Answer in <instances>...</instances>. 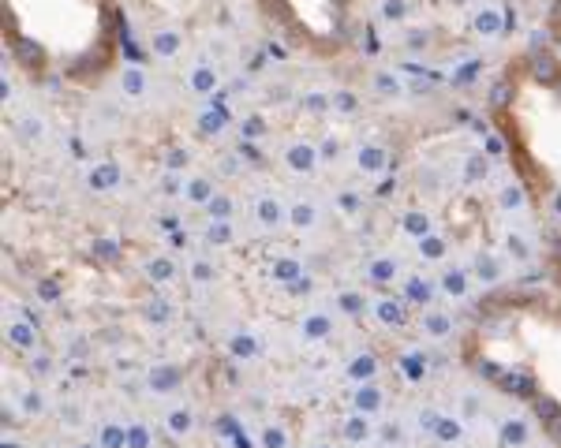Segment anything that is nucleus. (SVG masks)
<instances>
[{
    "mask_svg": "<svg viewBox=\"0 0 561 448\" xmlns=\"http://www.w3.org/2000/svg\"><path fill=\"white\" fill-rule=\"evenodd\" d=\"M483 176H487V157H471L468 161V180H483Z\"/></svg>",
    "mask_w": 561,
    "mask_h": 448,
    "instance_id": "48",
    "label": "nucleus"
},
{
    "mask_svg": "<svg viewBox=\"0 0 561 448\" xmlns=\"http://www.w3.org/2000/svg\"><path fill=\"white\" fill-rule=\"evenodd\" d=\"M299 277H304V269H299L296 258H277V261H274V280L292 284V280H299Z\"/></svg>",
    "mask_w": 561,
    "mask_h": 448,
    "instance_id": "26",
    "label": "nucleus"
},
{
    "mask_svg": "<svg viewBox=\"0 0 561 448\" xmlns=\"http://www.w3.org/2000/svg\"><path fill=\"white\" fill-rule=\"evenodd\" d=\"M532 68H535V79H539V82H554V79H558V60L550 57V52H535Z\"/></svg>",
    "mask_w": 561,
    "mask_h": 448,
    "instance_id": "23",
    "label": "nucleus"
},
{
    "mask_svg": "<svg viewBox=\"0 0 561 448\" xmlns=\"http://www.w3.org/2000/svg\"><path fill=\"white\" fill-rule=\"evenodd\" d=\"M187 161H191V157H187V150H172V154L165 157V165H169V172H180L183 165H187Z\"/></svg>",
    "mask_w": 561,
    "mask_h": 448,
    "instance_id": "50",
    "label": "nucleus"
},
{
    "mask_svg": "<svg viewBox=\"0 0 561 448\" xmlns=\"http://www.w3.org/2000/svg\"><path fill=\"white\" fill-rule=\"evenodd\" d=\"M382 433H385V441H397V437H401V426H397V422H393V426H385V430H382Z\"/></svg>",
    "mask_w": 561,
    "mask_h": 448,
    "instance_id": "61",
    "label": "nucleus"
},
{
    "mask_svg": "<svg viewBox=\"0 0 561 448\" xmlns=\"http://www.w3.org/2000/svg\"><path fill=\"white\" fill-rule=\"evenodd\" d=\"M213 194H218V191H213V183L206 176H191L187 183H183V198L195 202V205H210Z\"/></svg>",
    "mask_w": 561,
    "mask_h": 448,
    "instance_id": "12",
    "label": "nucleus"
},
{
    "mask_svg": "<svg viewBox=\"0 0 561 448\" xmlns=\"http://www.w3.org/2000/svg\"><path fill=\"white\" fill-rule=\"evenodd\" d=\"M378 407H382V389L363 385L360 392H355V411H360V414H371V411H378Z\"/></svg>",
    "mask_w": 561,
    "mask_h": 448,
    "instance_id": "19",
    "label": "nucleus"
},
{
    "mask_svg": "<svg viewBox=\"0 0 561 448\" xmlns=\"http://www.w3.org/2000/svg\"><path fill=\"white\" fill-rule=\"evenodd\" d=\"M441 291L453 295V299L468 295V273H464V269H446V273H441Z\"/></svg>",
    "mask_w": 561,
    "mask_h": 448,
    "instance_id": "16",
    "label": "nucleus"
},
{
    "mask_svg": "<svg viewBox=\"0 0 561 448\" xmlns=\"http://www.w3.org/2000/svg\"><path fill=\"white\" fill-rule=\"evenodd\" d=\"M374 90L382 97H397L401 94V79H397L393 71H374Z\"/></svg>",
    "mask_w": 561,
    "mask_h": 448,
    "instance_id": "35",
    "label": "nucleus"
},
{
    "mask_svg": "<svg viewBox=\"0 0 561 448\" xmlns=\"http://www.w3.org/2000/svg\"><path fill=\"white\" fill-rule=\"evenodd\" d=\"M146 445H150L146 426H132V430H127V448H146Z\"/></svg>",
    "mask_w": 561,
    "mask_h": 448,
    "instance_id": "45",
    "label": "nucleus"
},
{
    "mask_svg": "<svg viewBox=\"0 0 561 448\" xmlns=\"http://www.w3.org/2000/svg\"><path fill=\"white\" fill-rule=\"evenodd\" d=\"M374 310H378V321H385V325H401L404 321V310H401V303H397V299H378V303H374Z\"/></svg>",
    "mask_w": 561,
    "mask_h": 448,
    "instance_id": "28",
    "label": "nucleus"
},
{
    "mask_svg": "<svg viewBox=\"0 0 561 448\" xmlns=\"http://www.w3.org/2000/svg\"><path fill=\"white\" fill-rule=\"evenodd\" d=\"M404 295H408L412 303H430V299H434V280L408 277V280H404Z\"/></svg>",
    "mask_w": 561,
    "mask_h": 448,
    "instance_id": "15",
    "label": "nucleus"
},
{
    "mask_svg": "<svg viewBox=\"0 0 561 448\" xmlns=\"http://www.w3.org/2000/svg\"><path fill=\"white\" fill-rule=\"evenodd\" d=\"M401 224H404V232H408V236H416V239L430 236V217H427V213H419V210H408V213L401 217Z\"/></svg>",
    "mask_w": 561,
    "mask_h": 448,
    "instance_id": "18",
    "label": "nucleus"
},
{
    "mask_svg": "<svg viewBox=\"0 0 561 448\" xmlns=\"http://www.w3.org/2000/svg\"><path fill=\"white\" fill-rule=\"evenodd\" d=\"M408 12H412L408 0H382V4H378V15L385 19V23H404Z\"/></svg>",
    "mask_w": 561,
    "mask_h": 448,
    "instance_id": "21",
    "label": "nucleus"
},
{
    "mask_svg": "<svg viewBox=\"0 0 561 448\" xmlns=\"http://www.w3.org/2000/svg\"><path fill=\"white\" fill-rule=\"evenodd\" d=\"M322 448H326V445H322Z\"/></svg>",
    "mask_w": 561,
    "mask_h": 448,
    "instance_id": "64",
    "label": "nucleus"
},
{
    "mask_svg": "<svg viewBox=\"0 0 561 448\" xmlns=\"http://www.w3.org/2000/svg\"><path fill=\"white\" fill-rule=\"evenodd\" d=\"M8 344L19 347V352H30V347L38 344L34 321H12V325H8Z\"/></svg>",
    "mask_w": 561,
    "mask_h": 448,
    "instance_id": "10",
    "label": "nucleus"
},
{
    "mask_svg": "<svg viewBox=\"0 0 561 448\" xmlns=\"http://www.w3.org/2000/svg\"><path fill=\"white\" fill-rule=\"evenodd\" d=\"M329 97H333V108H337V113H344V116H352L355 108H360V97H355L352 90H333Z\"/></svg>",
    "mask_w": 561,
    "mask_h": 448,
    "instance_id": "39",
    "label": "nucleus"
},
{
    "mask_svg": "<svg viewBox=\"0 0 561 448\" xmlns=\"http://www.w3.org/2000/svg\"><path fill=\"white\" fill-rule=\"evenodd\" d=\"M337 202H341V210H344V213H360V205H363V198H360L355 191H344Z\"/></svg>",
    "mask_w": 561,
    "mask_h": 448,
    "instance_id": "47",
    "label": "nucleus"
},
{
    "mask_svg": "<svg viewBox=\"0 0 561 448\" xmlns=\"http://www.w3.org/2000/svg\"><path fill=\"white\" fill-rule=\"evenodd\" d=\"M337 307H341V314H348V318H360V314H363V295L360 291H341L337 295Z\"/></svg>",
    "mask_w": 561,
    "mask_h": 448,
    "instance_id": "37",
    "label": "nucleus"
},
{
    "mask_svg": "<svg viewBox=\"0 0 561 448\" xmlns=\"http://www.w3.org/2000/svg\"><path fill=\"white\" fill-rule=\"evenodd\" d=\"M288 291H292V295H311V280H307V277H299V280L288 284Z\"/></svg>",
    "mask_w": 561,
    "mask_h": 448,
    "instance_id": "56",
    "label": "nucleus"
},
{
    "mask_svg": "<svg viewBox=\"0 0 561 448\" xmlns=\"http://www.w3.org/2000/svg\"><path fill=\"white\" fill-rule=\"evenodd\" d=\"M240 172V165H236V157L229 154V157H221V176H236Z\"/></svg>",
    "mask_w": 561,
    "mask_h": 448,
    "instance_id": "57",
    "label": "nucleus"
},
{
    "mask_svg": "<svg viewBox=\"0 0 561 448\" xmlns=\"http://www.w3.org/2000/svg\"><path fill=\"white\" fill-rule=\"evenodd\" d=\"M397 273H401V266H397L393 254H378V258H371V266H367V277H371V284H390Z\"/></svg>",
    "mask_w": 561,
    "mask_h": 448,
    "instance_id": "9",
    "label": "nucleus"
},
{
    "mask_svg": "<svg viewBox=\"0 0 561 448\" xmlns=\"http://www.w3.org/2000/svg\"><path fill=\"white\" fill-rule=\"evenodd\" d=\"M427 41H430V34H427V30H412V34H408V45H412V49H423Z\"/></svg>",
    "mask_w": 561,
    "mask_h": 448,
    "instance_id": "54",
    "label": "nucleus"
},
{
    "mask_svg": "<svg viewBox=\"0 0 561 448\" xmlns=\"http://www.w3.org/2000/svg\"><path fill=\"white\" fill-rule=\"evenodd\" d=\"M232 210H236V202L229 198V194H213L210 205H206V213L213 217V221H232Z\"/></svg>",
    "mask_w": 561,
    "mask_h": 448,
    "instance_id": "31",
    "label": "nucleus"
},
{
    "mask_svg": "<svg viewBox=\"0 0 561 448\" xmlns=\"http://www.w3.org/2000/svg\"><path fill=\"white\" fill-rule=\"evenodd\" d=\"M344 437H348V441H367V437H371V426H367L363 414H355V419L344 422Z\"/></svg>",
    "mask_w": 561,
    "mask_h": 448,
    "instance_id": "40",
    "label": "nucleus"
},
{
    "mask_svg": "<svg viewBox=\"0 0 561 448\" xmlns=\"http://www.w3.org/2000/svg\"><path fill=\"white\" fill-rule=\"evenodd\" d=\"M266 131H269L266 116H243V120H240V135H243L247 142H255V138H266Z\"/></svg>",
    "mask_w": 561,
    "mask_h": 448,
    "instance_id": "30",
    "label": "nucleus"
},
{
    "mask_svg": "<svg viewBox=\"0 0 561 448\" xmlns=\"http://www.w3.org/2000/svg\"><path fill=\"white\" fill-rule=\"evenodd\" d=\"M161 228H165V232H176L180 221H176V217H161Z\"/></svg>",
    "mask_w": 561,
    "mask_h": 448,
    "instance_id": "60",
    "label": "nucleus"
},
{
    "mask_svg": "<svg viewBox=\"0 0 561 448\" xmlns=\"http://www.w3.org/2000/svg\"><path fill=\"white\" fill-rule=\"evenodd\" d=\"M476 273H479L483 284H494V280H502V261L494 254H479L476 258Z\"/></svg>",
    "mask_w": 561,
    "mask_h": 448,
    "instance_id": "24",
    "label": "nucleus"
},
{
    "mask_svg": "<svg viewBox=\"0 0 561 448\" xmlns=\"http://www.w3.org/2000/svg\"><path fill=\"white\" fill-rule=\"evenodd\" d=\"M206 239H210V243H218V247L232 243V239H236V232H232V221H210V228H206Z\"/></svg>",
    "mask_w": 561,
    "mask_h": 448,
    "instance_id": "34",
    "label": "nucleus"
},
{
    "mask_svg": "<svg viewBox=\"0 0 561 448\" xmlns=\"http://www.w3.org/2000/svg\"><path fill=\"white\" fill-rule=\"evenodd\" d=\"M183 49V34L180 30H172V27H165V30H154V38H150V52L154 57H176V52Z\"/></svg>",
    "mask_w": 561,
    "mask_h": 448,
    "instance_id": "5",
    "label": "nucleus"
},
{
    "mask_svg": "<svg viewBox=\"0 0 561 448\" xmlns=\"http://www.w3.org/2000/svg\"><path fill=\"white\" fill-rule=\"evenodd\" d=\"M101 445L105 448H124L127 445V430H120V426H105V430H101Z\"/></svg>",
    "mask_w": 561,
    "mask_h": 448,
    "instance_id": "43",
    "label": "nucleus"
},
{
    "mask_svg": "<svg viewBox=\"0 0 561 448\" xmlns=\"http://www.w3.org/2000/svg\"><path fill=\"white\" fill-rule=\"evenodd\" d=\"M19 57H23V64H41V49H38V41L23 38V41H19Z\"/></svg>",
    "mask_w": 561,
    "mask_h": 448,
    "instance_id": "44",
    "label": "nucleus"
},
{
    "mask_svg": "<svg viewBox=\"0 0 561 448\" xmlns=\"http://www.w3.org/2000/svg\"><path fill=\"white\" fill-rule=\"evenodd\" d=\"M505 247H509L513 258H532V247H527V239H524L520 232H509V236H505Z\"/></svg>",
    "mask_w": 561,
    "mask_h": 448,
    "instance_id": "41",
    "label": "nucleus"
},
{
    "mask_svg": "<svg viewBox=\"0 0 561 448\" xmlns=\"http://www.w3.org/2000/svg\"><path fill=\"white\" fill-rule=\"evenodd\" d=\"M304 113H311V116H318V113H326V108H333V97L329 94H322V90H311V94H304Z\"/></svg>",
    "mask_w": 561,
    "mask_h": 448,
    "instance_id": "33",
    "label": "nucleus"
},
{
    "mask_svg": "<svg viewBox=\"0 0 561 448\" xmlns=\"http://www.w3.org/2000/svg\"><path fill=\"white\" fill-rule=\"evenodd\" d=\"M191 426H195V419H191L187 407H172L169 411V433L183 437V433H191Z\"/></svg>",
    "mask_w": 561,
    "mask_h": 448,
    "instance_id": "29",
    "label": "nucleus"
},
{
    "mask_svg": "<svg viewBox=\"0 0 561 448\" xmlns=\"http://www.w3.org/2000/svg\"><path fill=\"white\" fill-rule=\"evenodd\" d=\"M187 86H191L195 94L210 97V94L221 86V79H218V71H213L210 64H199V68H191V75H187Z\"/></svg>",
    "mask_w": 561,
    "mask_h": 448,
    "instance_id": "7",
    "label": "nucleus"
},
{
    "mask_svg": "<svg viewBox=\"0 0 561 448\" xmlns=\"http://www.w3.org/2000/svg\"><path fill=\"white\" fill-rule=\"evenodd\" d=\"M120 90H124L127 97H143V94H146V71H143V68H124Z\"/></svg>",
    "mask_w": 561,
    "mask_h": 448,
    "instance_id": "17",
    "label": "nucleus"
},
{
    "mask_svg": "<svg viewBox=\"0 0 561 448\" xmlns=\"http://www.w3.org/2000/svg\"><path fill=\"white\" fill-rule=\"evenodd\" d=\"M355 165H360V172L378 176V172L390 168V154H385V146H378V142H367V146H360V154H355Z\"/></svg>",
    "mask_w": 561,
    "mask_h": 448,
    "instance_id": "3",
    "label": "nucleus"
},
{
    "mask_svg": "<svg viewBox=\"0 0 561 448\" xmlns=\"http://www.w3.org/2000/svg\"><path fill=\"white\" fill-rule=\"evenodd\" d=\"M318 157H326V161L337 157V138H326V142H322V146H318Z\"/></svg>",
    "mask_w": 561,
    "mask_h": 448,
    "instance_id": "53",
    "label": "nucleus"
},
{
    "mask_svg": "<svg viewBox=\"0 0 561 448\" xmlns=\"http://www.w3.org/2000/svg\"><path fill=\"white\" fill-rule=\"evenodd\" d=\"M490 101H494V105H498V108H502L505 101H509V86H505V82H502V86H494V94H490Z\"/></svg>",
    "mask_w": 561,
    "mask_h": 448,
    "instance_id": "55",
    "label": "nucleus"
},
{
    "mask_svg": "<svg viewBox=\"0 0 561 448\" xmlns=\"http://www.w3.org/2000/svg\"><path fill=\"white\" fill-rule=\"evenodd\" d=\"M34 370H38V374H49V370H52V359H49V355H34Z\"/></svg>",
    "mask_w": 561,
    "mask_h": 448,
    "instance_id": "58",
    "label": "nucleus"
},
{
    "mask_svg": "<svg viewBox=\"0 0 561 448\" xmlns=\"http://www.w3.org/2000/svg\"><path fill=\"white\" fill-rule=\"evenodd\" d=\"M262 445H266V448H285V433H280V430H274V426H269V430L262 433Z\"/></svg>",
    "mask_w": 561,
    "mask_h": 448,
    "instance_id": "52",
    "label": "nucleus"
},
{
    "mask_svg": "<svg viewBox=\"0 0 561 448\" xmlns=\"http://www.w3.org/2000/svg\"><path fill=\"white\" fill-rule=\"evenodd\" d=\"M120 180H124V172H120V165H113V161L94 165V172H90V187L94 191H113Z\"/></svg>",
    "mask_w": 561,
    "mask_h": 448,
    "instance_id": "11",
    "label": "nucleus"
},
{
    "mask_svg": "<svg viewBox=\"0 0 561 448\" xmlns=\"http://www.w3.org/2000/svg\"><path fill=\"white\" fill-rule=\"evenodd\" d=\"M191 280H195V284H210L213 280V261H206V258L191 261Z\"/></svg>",
    "mask_w": 561,
    "mask_h": 448,
    "instance_id": "42",
    "label": "nucleus"
},
{
    "mask_svg": "<svg viewBox=\"0 0 561 448\" xmlns=\"http://www.w3.org/2000/svg\"><path fill=\"white\" fill-rule=\"evenodd\" d=\"M146 277L154 284H165V280L176 277V266H172L169 258H154V261H146Z\"/></svg>",
    "mask_w": 561,
    "mask_h": 448,
    "instance_id": "27",
    "label": "nucleus"
},
{
    "mask_svg": "<svg viewBox=\"0 0 561 448\" xmlns=\"http://www.w3.org/2000/svg\"><path fill=\"white\" fill-rule=\"evenodd\" d=\"M318 161H322V157H318V146H315V142H292V146L285 150V165L292 168V172H304V176L318 168Z\"/></svg>",
    "mask_w": 561,
    "mask_h": 448,
    "instance_id": "1",
    "label": "nucleus"
},
{
    "mask_svg": "<svg viewBox=\"0 0 561 448\" xmlns=\"http://www.w3.org/2000/svg\"><path fill=\"white\" fill-rule=\"evenodd\" d=\"M79 448H94V445H79Z\"/></svg>",
    "mask_w": 561,
    "mask_h": 448,
    "instance_id": "63",
    "label": "nucleus"
},
{
    "mask_svg": "<svg viewBox=\"0 0 561 448\" xmlns=\"http://www.w3.org/2000/svg\"><path fill=\"white\" fill-rule=\"evenodd\" d=\"M255 217L262 228H280L288 221V205L277 198V194H262V198L255 202Z\"/></svg>",
    "mask_w": 561,
    "mask_h": 448,
    "instance_id": "2",
    "label": "nucleus"
},
{
    "mask_svg": "<svg viewBox=\"0 0 561 448\" xmlns=\"http://www.w3.org/2000/svg\"><path fill=\"white\" fill-rule=\"evenodd\" d=\"M374 374H378V359H374V355H355L348 363V377L360 381V385H367Z\"/></svg>",
    "mask_w": 561,
    "mask_h": 448,
    "instance_id": "14",
    "label": "nucleus"
},
{
    "mask_svg": "<svg viewBox=\"0 0 561 448\" xmlns=\"http://www.w3.org/2000/svg\"><path fill=\"white\" fill-rule=\"evenodd\" d=\"M221 127H225V116H221V108H206V113L199 116V135H202V138H213V135H221Z\"/></svg>",
    "mask_w": 561,
    "mask_h": 448,
    "instance_id": "25",
    "label": "nucleus"
},
{
    "mask_svg": "<svg viewBox=\"0 0 561 448\" xmlns=\"http://www.w3.org/2000/svg\"><path fill=\"white\" fill-rule=\"evenodd\" d=\"M299 333H304V340H326L333 333V318L322 314V310H311V314H304V321H299Z\"/></svg>",
    "mask_w": 561,
    "mask_h": 448,
    "instance_id": "6",
    "label": "nucleus"
},
{
    "mask_svg": "<svg viewBox=\"0 0 561 448\" xmlns=\"http://www.w3.org/2000/svg\"><path fill=\"white\" fill-rule=\"evenodd\" d=\"M146 321H157V325L169 321V303H161V299L150 303V307H146Z\"/></svg>",
    "mask_w": 561,
    "mask_h": 448,
    "instance_id": "46",
    "label": "nucleus"
},
{
    "mask_svg": "<svg viewBox=\"0 0 561 448\" xmlns=\"http://www.w3.org/2000/svg\"><path fill=\"white\" fill-rule=\"evenodd\" d=\"M23 407H27V411H41V396H38V392H27Z\"/></svg>",
    "mask_w": 561,
    "mask_h": 448,
    "instance_id": "59",
    "label": "nucleus"
},
{
    "mask_svg": "<svg viewBox=\"0 0 561 448\" xmlns=\"http://www.w3.org/2000/svg\"><path fill=\"white\" fill-rule=\"evenodd\" d=\"M229 352L236 355V359H255L258 355V340L251 333H236L232 340H229Z\"/></svg>",
    "mask_w": 561,
    "mask_h": 448,
    "instance_id": "22",
    "label": "nucleus"
},
{
    "mask_svg": "<svg viewBox=\"0 0 561 448\" xmlns=\"http://www.w3.org/2000/svg\"><path fill=\"white\" fill-rule=\"evenodd\" d=\"M419 254H423L427 261L446 258V239H441V236H434V232H430V236H423V239H419Z\"/></svg>",
    "mask_w": 561,
    "mask_h": 448,
    "instance_id": "32",
    "label": "nucleus"
},
{
    "mask_svg": "<svg viewBox=\"0 0 561 448\" xmlns=\"http://www.w3.org/2000/svg\"><path fill=\"white\" fill-rule=\"evenodd\" d=\"M471 30L483 34V38H494V34H502V30H505V15L494 4H487V8H479V12L471 15Z\"/></svg>",
    "mask_w": 561,
    "mask_h": 448,
    "instance_id": "4",
    "label": "nucleus"
},
{
    "mask_svg": "<svg viewBox=\"0 0 561 448\" xmlns=\"http://www.w3.org/2000/svg\"><path fill=\"white\" fill-rule=\"evenodd\" d=\"M180 381H183V374L176 366H154L150 370V389L154 392H169V389H176Z\"/></svg>",
    "mask_w": 561,
    "mask_h": 448,
    "instance_id": "13",
    "label": "nucleus"
},
{
    "mask_svg": "<svg viewBox=\"0 0 561 448\" xmlns=\"http://www.w3.org/2000/svg\"><path fill=\"white\" fill-rule=\"evenodd\" d=\"M38 295H41V299H45V303H57V299H60V284H52V280H41V284H38Z\"/></svg>",
    "mask_w": 561,
    "mask_h": 448,
    "instance_id": "49",
    "label": "nucleus"
},
{
    "mask_svg": "<svg viewBox=\"0 0 561 448\" xmlns=\"http://www.w3.org/2000/svg\"><path fill=\"white\" fill-rule=\"evenodd\" d=\"M554 210H558V217H561V191H554Z\"/></svg>",
    "mask_w": 561,
    "mask_h": 448,
    "instance_id": "62",
    "label": "nucleus"
},
{
    "mask_svg": "<svg viewBox=\"0 0 561 448\" xmlns=\"http://www.w3.org/2000/svg\"><path fill=\"white\" fill-rule=\"evenodd\" d=\"M288 224L292 228H299V232H307V228H315L318 224V205L315 202H292L288 205Z\"/></svg>",
    "mask_w": 561,
    "mask_h": 448,
    "instance_id": "8",
    "label": "nucleus"
},
{
    "mask_svg": "<svg viewBox=\"0 0 561 448\" xmlns=\"http://www.w3.org/2000/svg\"><path fill=\"white\" fill-rule=\"evenodd\" d=\"M19 131H23V138H38V135H41V120H38V116H27L23 124H19Z\"/></svg>",
    "mask_w": 561,
    "mask_h": 448,
    "instance_id": "51",
    "label": "nucleus"
},
{
    "mask_svg": "<svg viewBox=\"0 0 561 448\" xmlns=\"http://www.w3.org/2000/svg\"><path fill=\"white\" fill-rule=\"evenodd\" d=\"M498 205H502V210H524V191L516 187V183L502 187V191H498Z\"/></svg>",
    "mask_w": 561,
    "mask_h": 448,
    "instance_id": "38",
    "label": "nucleus"
},
{
    "mask_svg": "<svg viewBox=\"0 0 561 448\" xmlns=\"http://www.w3.org/2000/svg\"><path fill=\"white\" fill-rule=\"evenodd\" d=\"M90 254L98 261H116V258H120V243H116V239H94Z\"/></svg>",
    "mask_w": 561,
    "mask_h": 448,
    "instance_id": "36",
    "label": "nucleus"
},
{
    "mask_svg": "<svg viewBox=\"0 0 561 448\" xmlns=\"http://www.w3.org/2000/svg\"><path fill=\"white\" fill-rule=\"evenodd\" d=\"M423 329L430 336H449L453 333V318H449V314H441V310H427L423 314Z\"/></svg>",
    "mask_w": 561,
    "mask_h": 448,
    "instance_id": "20",
    "label": "nucleus"
}]
</instances>
